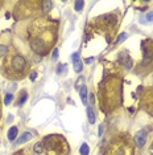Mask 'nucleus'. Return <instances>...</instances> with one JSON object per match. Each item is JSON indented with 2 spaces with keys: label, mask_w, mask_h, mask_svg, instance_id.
Instances as JSON below:
<instances>
[{
  "label": "nucleus",
  "mask_w": 153,
  "mask_h": 155,
  "mask_svg": "<svg viewBox=\"0 0 153 155\" xmlns=\"http://www.w3.org/2000/svg\"><path fill=\"white\" fill-rule=\"evenodd\" d=\"M30 138H32V134H30L29 131H25V133H23V135H21V137H20V138L16 141V143H17V145L25 143V142H28Z\"/></svg>",
  "instance_id": "6"
},
{
  "label": "nucleus",
  "mask_w": 153,
  "mask_h": 155,
  "mask_svg": "<svg viewBox=\"0 0 153 155\" xmlns=\"http://www.w3.org/2000/svg\"><path fill=\"white\" fill-rule=\"evenodd\" d=\"M152 149H153V143H152Z\"/></svg>",
  "instance_id": "24"
},
{
  "label": "nucleus",
  "mask_w": 153,
  "mask_h": 155,
  "mask_svg": "<svg viewBox=\"0 0 153 155\" xmlns=\"http://www.w3.org/2000/svg\"><path fill=\"white\" fill-rule=\"evenodd\" d=\"M17 137V127L16 126H12L9 130H8V139H9L11 142H13Z\"/></svg>",
  "instance_id": "8"
},
{
  "label": "nucleus",
  "mask_w": 153,
  "mask_h": 155,
  "mask_svg": "<svg viewBox=\"0 0 153 155\" xmlns=\"http://www.w3.org/2000/svg\"><path fill=\"white\" fill-rule=\"evenodd\" d=\"M33 151L36 152V154H41V152L44 151V149H42V143H41V142H37L36 145H34V147H33Z\"/></svg>",
  "instance_id": "12"
},
{
  "label": "nucleus",
  "mask_w": 153,
  "mask_h": 155,
  "mask_svg": "<svg viewBox=\"0 0 153 155\" xmlns=\"http://www.w3.org/2000/svg\"><path fill=\"white\" fill-rule=\"evenodd\" d=\"M25 66H26V61L24 57L15 56L12 58V68L16 70V72H23V70L25 69Z\"/></svg>",
  "instance_id": "1"
},
{
  "label": "nucleus",
  "mask_w": 153,
  "mask_h": 155,
  "mask_svg": "<svg viewBox=\"0 0 153 155\" xmlns=\"http://www.w3.org/2000/svg\"><path fill=\"white\" fill-rule=\"evenodd\" d=\"M79 94H81V99L82 102L85 103V105H87V86H82L81 90H79Z\"/></svg>",
  "instance_id": "7"
},
{
  "label": "nucleus",
  "mask_w": 153,
  "mask_h": 155,
  "mask_svg": "<svg viewBox=\"0 0 153 155\" xmlns=\"http://www.w3.org/2000/svg\"><path fill=\"white\" fill-rule=\"evenodd\" d=\"M147 20H148V21H152V20H153V12L148 13V15H147Z\"/></svg>",
  "instance_id": "21"
},
{
  "label": "nucleus",
  "mask_w": 153,
  "mask_h": 155,
  "mask_svg": "<svg viewBox=\"0 0 153 155\" xmlns=\"http://www.w3.org/2000/svg\"><path fill=\"white\" fill-rule=\"evenodd\" d=\"M74 7H75V11L77 12H81L83 10V7H85V1H75Z\"/></svg>",
  "instance_id": "13"
},
{
  "label": "nucleus",
  "mask_w": 153,
  "mask_h": 155,
  "mask_svg": "<svg viewBox=\"0 0 153 155\" xmlns=\"http://www.w3.org/2000/svg\"><path fill=\"white\" fill-rule=\"evenodd\" d=\"M32 48L34 52L40 53V54H42V53H46V45L45 43H44L42 40H34V41H32Z\"/></svg>",
  "instance_id": "4"
},
{
  "label": "nucleus",
  "mask_w": 153,
  "mask_h": 155,
  "mask_svg": "<svg viewBox=\"0 0 153 155\" xmlns=\"http://www.w3.org/2000/svg\"><path fill=\"white\" fill-rule=\"evenodd\" d=\"M5 53H7V46H5V45H1V44H0V57L4 56Z\"/></svg>",
  "instance_id": "18"
},
{
  "label": "nucleus",
  "mask_w": 153,
  "mask_h": 155,
  "mask_svg": "<svg viewBox=\"0 0 153 155\" xmlns=\"http://www.w3.org/2000/svg\"><path fill=\"white\" fill-rule=\"evenodd\" d=\"M73 63H74V70L77 73H81L82 69H83V65H82V61H81V58H79L78 53H74V54H73Z\"/></svg>",
  "instance_id": "5"
},
{
  "label": "nucleus",
  "mask_w": 153,
  "mask_h": 155,
  "mask_svg": "<svg viewBox=\"0 0 153 155\" xmlns=\"http://www.w3.org/2000/svg\"><path fill=\"white\" fill-rule=\"evenodd\" d=\"M26 98H28V96H26V93L24 92L23 94H21V97H20V99H19V101H17V105H19V106H21V105H23V103L26 101Z\"/></svg>",
  "instance_id": "16"
},
{
  "label": "nucleus",
  "mask_w": 153,
  "mask_h": 155,
  "mask_svg": "<svg viewBox=\"0 0 153 155\" xmlns=\"http://www.w3.org/2000/svg\"><path fill=\"white\" fill-rule=\"evenodd\" d=\"M52 8H53V3H52V1H49V0L42 1V10L45 11V12H49Z\"/></svg>",
  "instance_id": "10"
},
{
  "label": "nucleus",
  "mask_w": 153,
  "mask_h": 155,
  "mask_svg": "<svg viewBox=\"0 0 153 155\" xmlns=\"http://www.w3.org/2000/svg\"><path fill=\"white\" fill-rule=\"evenodd\" d=\"M87 118H88V122L94 125L95 123V113L91 107H87Z\"/></svg>",
  "instance_id": "9"
},
{
  "label": "nucleus",
  "mask_w": 153,
  "mask_h": 155,
  "mask_svg": "<svg viewBox=\"0 0 153 155\" xmlns=\"http://www.w3.org/2000/svg\"><path fill=\"white\" fill-rule=\"evenodd\" d=\"M117 58H119V63H120L121 65L125 66L127 69H131V68H132V60H131V57L128 56L127 52H124V50L123 52H120Z\"/></svg>",
  "instance_id": "2"
},
{
  "label": "nucleus",
  "mask_w": 153,
  "mask_h": 155,
  "mask_svg": "<svg viewBox=\"0 0 153 155\" xmlns=\"http://www.w3.org/2000/svg\"><path fill=\"white\" fill-rule=\"evenodd\" d=\"M67 72V65L66 64H63V65H58V68H57V73L58 74H63V73Z\"/></svg>",
  "instance_id": "14"
},
{
  "label": "nucleus",
  "mask_w": 153,
  "mask_h": 155,
  "mask_svg": "<svg viewBox=\"0 0 153 155\" xmlns=\"http://www.w3.org/2000/svg\"><path fill=\"white\" fill-rule=\"evenodd\" d=\"M128 37V35L127 33H120V35H119V36L116 37V44H119V43H123L124 40L127 39Z\"/></svg>",
  "instance_id": "15"
},
{
  "label": "nucleus",
  "mask_w": 153,
  "mask_h": 155,
  "mask_svg": "<svg viewBox=\"0 0 153 155\" xmlns=\"http://www.w3.org/2000/svg\"><path fill=\"white\" fill-rule=\"evenodd\" d=\"M92 61H94V57H88V58H86V60H85V63H86V64H91Z\"/></svg>",
  "instance_id": "22"
},
{
  "label": "nucleus",
  "mask_w": 153,
  "mask_h": 155,
  "mask_svg": "<svg viewBox=\"0 0 153 155\" xmlns=\"http://www.w3.org/2000/svg\"><path fill=\"white\" fill-rule=\"evenodd\" d=\"M53 58H54V60L58 58V49H57V48L53 50Z\"/></svg>",
  "instance_id": "20"
},
{
  "label": "nucleus",
  "mask_w": 153,
  "mask_h": 155,
  "mask_svg": "<svg viewBox=\"0 0 153 155\" xmlns=\"http://www.w3.org/2000/svg\"><path fill=\"white\" fill-rule=\"evenodd\" d=\"M81 155H88L90 154V147H88L87 143H83V145L81 146Z\"/></svg>",
  "instance_id": "11"
},
{
  "label": "nucleus",
  "mask_w": 153,
  "mask_h": 155,
  "mask_svg": "<svg viewBox=\"0 0 153 155\" xmlns=\"http://www.w3.org/2000/svg\"><path fill=\"white\" fill-rule=\"evenodd\" d=\"M135 142H136V146L137 147H143L147 142V131L145 130H140V131L136 133L135 135Z\"/></svg>",
  "instance_id": "3"
},
{
  "label": "nucleus",
  "mask_w": 153,
  "mask_h": 155,
  "mask_svg": "<svg viewBox=\"0 0 153 155\" xmlns=\"http://www.w3.org/2000/svg\"><path fill=\"white\" fill-rule=\"evenodd\" d=\"M12 99H13V94L8 93V94L5 96V98H4V103H5V105H9V103L12 102Z\"/></svg>",
  "instance_id": "17"
},
{
  "label": "nucleus",
  "mask_w": 153,
  "mask_h": 155,
  "mask_svg": "<svg viewBox=\"0 0 153 155\" xmlns=\"http://www.w3.org/2000/svg\"><path fill=\"white\" fill-rule=\"evenodd\" d=\"M29 78H30V81H34V80L37 78V73H36V72H32V73H30V77H29Z\"/></svg>",
  "instance_id": "19"
},
{
  "label": "nucleus",
  "mask_w": 153,
  "mask_h": 155,
  "mask_svg": "<svg viewBox=\"0 0 153 155\" xmlns=\"http://www.w3.org/2000/svg\"><path fill=\"white\" fill-rule=\"evenodd\" d=\"M102 134H103V126L99 127V137H102Z\"/></svg>",
  "instance_id": "23"
}]
</instances>
